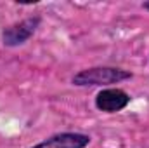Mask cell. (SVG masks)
I'll list each match as a JSON object with an SVG mask.
<instances>
[{
	"label": "cell",
	"mask_w": 149,
	"mask_h": 148,
	"mask_svg": "<svg viewBox=\"0 0 149 148\" xmlns=\"http://www.w3.org/2000/svg\"><path fill=\"white\" fill-rule=\"evenodd\" d=\"M132 77L130 72L121 68H111V66H97L81 70L78 75L73 77L74 85H106V84H118L123 80H128Z\"/></svg>",
	"instance_id": "6da1fadb"
},
{
	"label": "cell",
	"mask_w": 149,
	"mask_h": 148,
	"mask_svg": "<svg viewBox=\"0 0 149 148\" xmlns=\"http://www.w3.org/2000/svg\"><path fill=\"white\" fill-rule=\"evenodd\" d=\"M38 23H40V19L38 18H30V19H24V21H21V23H16V25H12V26H9L5 32H3V44L5 45H21V44H24L28 38L31 37L33 33H35V30H37Z\"/></svg>",
	"instance_id": "7a4b0ae2"
},
{
	"label": "cell",
	"mask_w": 149,
	"mask_h": 148,
	"mask_svg": "<svg viewBox=\"0 0 149 148\" xmlns=\"http://www.w3.org/2000/svg\"><path fill=\"white\" fill-rule=\"evenodd\" d=\"M130 103V96L121 89H104L95 98V106L108 113H116Z\"/></svg>",
	"instance_id": "3957f363"
},
{
	"label": "cell",
	"mask_w": 149,
	"mask_h": 148,
	"mask_svg": "<svg viewBox=\"0 0 149 148\" xmlns=\"http://www.w3.org/2000/svg\"><path fill=\"white\" fill-rule=\"evenodd\" d=\"M90 138L85 134H78V132H63V134H56L42 143H38L33 148H85L88 145Z\"/></svg>",
	"instance_id": "277c9868"
},
{
	"label": "cell",
	"mask_w": 149,
	"mask_h": 148,
	"mask_svg": "<svg viewBox=\"0 0 149 148\" xmlns=\"http://www.w3.org/2000/svg\"><path fill=\"white\" fill-rule=\"evenodd\" d=\"M144 7H146V9L149 11V2H146V4H144Z\"/></svg>",
	"instance_id": "5b68a950"
}]
</instances>
